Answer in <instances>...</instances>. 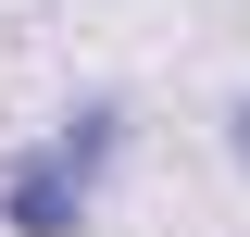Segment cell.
Segmentation results:
<instances>
[{
    "mask_svg": "<svg viewBox=\"0 0 250 237\" xmlns=\"http://www.w3.org/2000/svg\"><path fill=\"white\" fill-rule=\"evenodd\" d=\"M100 162H113V113H75V138L25 150L13 187H0L13 237H75V225H88V175H100Z\"/></svg>",
    "mask_w": 250,
    "mask_h": 237,
    "instance_id": "6da1fadb",
    "label": "cell"
},
{
    "mask_svg": "<svg viewBox=\"0 0 250 237\" xmlns=\"http://www.w3.org/2000/svg\"><path fill=\"white\" fill-rule=\"evenodd\" d=\"M225 150H238V162H250V100H238V113H225Z\"/></svg>",
    "mask_w": 250,
    "mask_h": 237,
    "instance_id": "7a4b0ae2",
    "label": "cell"
}]
</instances>
